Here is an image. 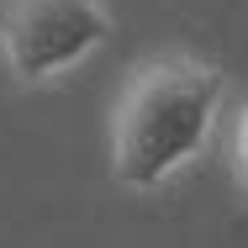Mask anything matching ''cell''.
I'll return each mask as SVG.
<instances>
[{
  "mask_svg": "<svg viewBox=\"0 0 248 248\" xmlns=\"http://www.w3.org/2000/svg\"><path fill=\"white\" fill-rule=\"evenodd\" d=\"M227 106L222 63L185 48H164L132 63L111 100V174L122 190L153 196L174 185L211 148Z\"/></svg>",
  "mask_w": 248,
  "mask_h": 248,
  "instance_id": "1",
  "label": "cell"
},
{
  "mask_svg": "<svg viewBox=\"0 0 248 248\" xmlns=\"http://www.w3.org/2000/svg\"><path fill=\"white\" fill-rule=\"evenodd\" d=\"M116 32L106 0H0V63L11 85L53 90Z\"/></svg>",
  "mask_w": 248,
  "mask_h": 248,
  "instance_id": "2",
  "label": "cell"
},
{
  "mask_svg": "<svg viewBox=\"0 0 248 248\" xmlns=\"http://www.w3.org/2000/svg\"><path fill=\"white\" fill-rule=\"evenodd\" d=\"M227 164H232V180L248 190V100L232 116V132H227Z\"/></svg>",
  "mask_w": 248,
  "mask_h": 248,
  "instance_id": "3",
  "label": "cell"
}]
</instances>
